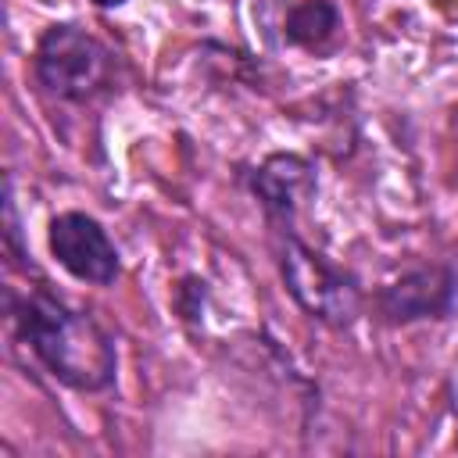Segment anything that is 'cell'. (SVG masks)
<instances>
[{
  "instance_id": "obj_1",
  "label": "cell",
  "mask_w": 458,
  "mask_h": 458,
  "mask_svg": "<svg viewBox=\"0 0 458 458\" xmlns=\"http://www.w3.org/2000/svg\"><path fill=\"white\" fill-rule=\"evenodd\" d=\"M18 336L32 347V354L47 365L54 379L72 390H104L114 379V344L111 336L86 315L68 308L50 290H29L11 311Z\"/></svg>"
},
{
  "instance_id": "obj_2",
  "label": "cell",
  "mask_w": 458,
  "mask_h": 458,
  "mask_svg": "<svg viewBox=\"0 0 458 458\" xmlns=\"http://www.w3.org/2000/svg\"><path fill=\"white\" fill-rule=\"evenodd\" d=\"M36 79L57 100H93L114 82V54L79 25H50L36 47Z\"/></svg>"
},
{
  "instance_id": "obj_3",
  "label": "cell",
  "mask_w": 458,
  "mask_h": 458,
  "mask_svg": "<svg viewBox=\"0 0 458 458\" xmlns=\"http://www.w3.org/2000/svg\"><path fill=\"white\" fill-rule=\"evenodd\" d=\"M283 233V247H279V268L283 279L293 293V301L318 322L329 326H351L361 311V290L358 283L336 268L333 261H326L322 254H315L308 243H301L290 229Z\"/></svg>"
},
{
  "instance_id": "obj_4",
  "label": "cell",
  "mask_w": 458,
  "mask_h": 458,
  "mask_svg": "<svg viewBox=\"0 0 458 458\" xmlns=\"http://www.w3.org/2000/svg\"><path fill=\"white\" fill-rule=\"evenodd\" d=\"M50 250L64 272L82 283L107 286L118 279V250L104 225L82 211H64L50 222Z\"/></svg>"
},
{
  "instance_id": "obj_5",
  "label": "cell",
  "mask_w": 458,
  "mask_h": 458,
  "mask_svg": "<svg viewBox=\"0 0 458 458\" xmlns=\"http://www.w3.org/2000/svg\"><path fill=\"white\" fill-rule=\"evenodd\" d=\"M458 286L454 276L440 265H426V268H411L404 272L397 283L379 290V315L394 326L415 322V318H444L454 308Z\"/></svg>"
},
{
  "instance_id": "obj_6",
  "label": "cell",
  "mask_w": 458,
  "mask_h": 458,
  "mask_svg": "<svg viewBox=\"0 0 458 458\" xmlns=\"http://www.w3.org/2000/svg\"><path fill=\"white\" fill-rule=\"evenodd\" d=\"M250 186H254V197L261 200V208L268 211V218L276 222V229H290L297 208L315 190V172L297 154H272L254 172Z\"/></svg>"
},
{
  "instance_id": "obj_7",
  "label": "cell",
  "mask_w": 458,
  "mask_h": 458,
  "mask_svg": "<svg viewBox=\"0 0 458 458\" xmlns=\"http://www.w3.org/2000/svg\"><path fill=\"white\" fill-rule=\"evenodd\" d=\"M340 14L329 0H301L286 11V21H283V32L290 43L297 47H318L333 36Z\"/></svg>"
},
{
  "instance_id": "obj_8",
  "label": "cell",
  "mask_w": 458,
  "mask_h": 458,
  "mask_svg": "<svg viewBox=\"0 0 458 458\" xmlns=\"http://www.w3.org/2000/svg\"><path fill=\"white\" fill-rule=\"evenodd\" d=\"M97 7H118V4H125V0H93Z\"/></svg>"
}]
</instances>
